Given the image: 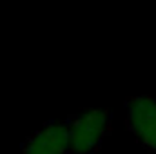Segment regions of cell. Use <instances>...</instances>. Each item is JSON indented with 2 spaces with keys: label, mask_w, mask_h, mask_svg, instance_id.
I'll list each match as a JSON object with an SVG mask.
<instances>
[{
  "label": "cell",
  "mask_w": 156,
  "mask_h": 154,
  "mask_svg": "<svg viewBox=\"0 0 156 154\" xmlns=\"http://www.w3.org/2000/svg\"><path fill=\"white\" fill-rule=\"evenodd\" d=\"M111 125L109 109H85L71 116L66 123L67 143L71 154H91L94 152Z\"/></svg>",
  "instance_id": "1"
},
{
  "label": "cell",
  "mask_w": 156,
  "mask_h": 154,
  "mask_svg": "<svg viewBox=\"0 0 156 154\" xmlns=\"http://www.w3.org/2000/svg\"><path fill=\"white\" fill-rule=\"evenodd\" d=\"M67 131L62 121H49L24 143L22 154H67Z\"/></svg>",
  "instance_id": "3"
},
{
  "label": "cell",
  "mask_w": 156,
  "mask_h": 154,
  "mask_svg": "<svg viewBox=\"0 0 156 154\" xmlns=\"http://www.w3.org/2000/svg\"><path fill=\"white\" fill-rule=\"evenodd\" d=\"M127 127L147 149L156 152V98L136 96L125 105Z\"/></svg>",
  "instance_id": "2"
}]
</instances>
